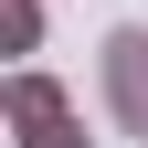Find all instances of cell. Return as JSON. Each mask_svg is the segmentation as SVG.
<instances>
[{"instance_id": "6da1fadb", "label": "cell", "mask_w": 148, "mask_h": 148, "mask_svg": "<svg viewBox=\"0 0 148 148\" xmlns=\"http://www.w3.org/2000/svg\"><path fill=\"white\" fill-rule=\"evenodd\" d=\"M0 106H11V148H95V138H85V106H74L42 64L11 74V85H0Z\"/></svg>"}, {"instance_id": "7a4b0ae2", "label": "cell", "mask_w": 148, "mask_h": 148, "mask_svg": "<svg viewBox=\"0 0 148 148\" xmlns=\"http://www.w3.org/2000/svg\"><path fill=\"white\" fill-rule=\"evenodd\" d=\"M95 95H106V116H116V138L148 148V21H116V32H106V53H95Z\"/></svg>"}, {"instance_id": "3957f363", "label": "cell", "mask_w": 148, "mask_h": 148, "mask_svg": "<svg viewBox=\"0 0 148 148\" xmlns=\"http://www.w3.org/2000/svg\"><path fill=\"white\" fill-rule=\"evenodd\" d=\"M0 42H11V53L42 42V0H0Z\"/></svg>"}]
</instances>
